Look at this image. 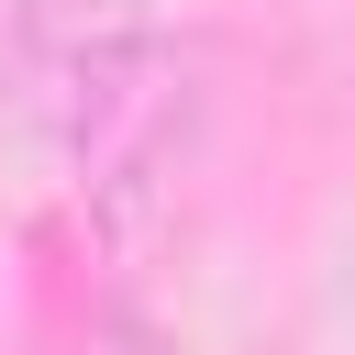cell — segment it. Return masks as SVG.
Masks as SVG:
<instances>
[{"instance_id": "1", "label": "cell", "mask_w": 355, "mask_h": 355, "mask_svg": "<svg viewBox=\"0 0 355 355\" xmlns=\"http://www.w3.org/2000/svg\"><path fill=\"white\" fill-rule=\"evenodd\" d=\"M100 355H155V344H144V333H111V344H100Z\"/></svg>"}]
</instances>
